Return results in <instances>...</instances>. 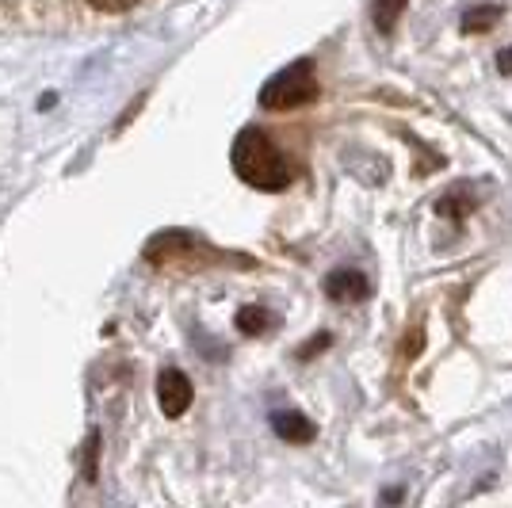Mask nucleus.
Returning <instances> with one entry per match:
<instances>
[{"label": "nucleus", "mask_w": 512, "mask_h": 508, "mask_svg": "<svg viewBox=\"0 0 512 508\" xmlns=\"http://www.w3.org/2000/svg\"><path fill=\"white\" fill-rule=\"evenodd\" d=\"M230 165H234L237 180L256 191H283L295 180V165L287 161V153L256 127H245L234 138Z\"/></svg>", "instance_id": "f257e3e1"}, {"label": "nucleus", "mask_w": 512, "mask_h": 508, "mask_svg": "<svg viewBox=\"0 0 512 508\" xmlns=\"http://www.w3.org/2000/svg\"><path fill=\"white\" fill-rule=\"evenodd\" d=\"M314 100H318V77H314V65L306 58L279 69L276 77L260 88V107L264 111H295V107L314 104Z\"/></svg>", "instance_id": "f03ea898"}, {"label": "nucleus", "mask_w": 512, "mask_h": 508, "mask_svg": "<svg viewBox=\"0 0 512 508\" xmlns=\"http://www.w3.org/2000/svg\"><path fill=\"white\" fill-rule=\"evenodd\" d=\"M157 402H161L165 417H184L192 405V379L180 367H165L157 375Z\"/></svg>", "instance_id": "7ed1b4c3"}, {"label": "nucleus", "mask_w": 512, "mask_h": 508, "mask_svg": "<svg viewBox=\"0 0 512 508\" xmlns=\"http://www.w3.org/2000/svg\"><path fill=\"white\" fill-rule=\"evenodd\" d=\"M325 295L333 302H363L371 295V279L363 276L360 268H337L325 276Z\"/></svg>", "instance_id": "20e7f679"}, {"label": "nucleus", "mask_w": 512, "mask_h": 508, "mask_svg": "<svg viewBox=\"0 0 512 508\" xmlns=\"http://www.w3.org/2000/svg\"><path fill=\"white\" fill-rule=\"evenodd\" d=\"M272 428H276L279 440H287V444H310L314 436H318V428L310 424V417H302L295 409H279L272 413Z\"/></svg>", "instance_id": "39448f33"}, {"label": "nucleus", "mask_w": 512, "mask_h": 508, "mask_svg": "<svg viewBox=\"0 0 512 508\" xmlns=\"http://www.w3.org/2000/svg\"><path fill=\"white\" fill-rule=\"evenodd\" d=\"M470 211H474V195H470L467 188H455L436 199V214H444V218H451V222H463Z\"/></svg>", "instance_id": "423d86ee"}, {"label": "nucleus", "mask_w": 512, "mask_h": 508, "mask_svg": "<svg viewBox=\"0 0 512 508\" xmlns=\"http://www.w3.org/2000/svg\"><path fill=\"white\" fill-rule=\"evenodd\" d=\"M237 329L245 333V337H264L272 325H276V318L264 310V306H245V310H237Z\"/></svg>", "instance_id": "0eeeda50"}, {"label": "nucleus", "mask_w": 512, "mask_h": 508, "mask_svg": "<svg viewBox=\"0 0 512 508\" xmlns=\"http://www.w3.org/2000/svg\"><path fill=\"white\" fill-rule=\"evenodd\" d=\"M406 8H409V0H371V20H375V27H379L383 35H390V31L398 27Z\"/></svg>", "instance_id": "6e6552de"}, {"label": "nucleus", "mask_w": 512, "mask_h": 508, "mask_svg": "<svg viewBox=\"0 0 512 508\" xmlns=\"http://www.w3.org/2000/svg\"><path fill=\"white\" fill-rule=\"evenodd\" d=\"M501 16H505V12H501L497 4H474V8L463 12V31H467V35H482V31H490Z\"/></svg>", "instance_id": "1a4fd4ad"}, {"label": "nucleus", "mask_w": 512, "mask_h": 508, "mask_svg": "<svg viewBox=\"0 0 512 508\" xmlns=\"http://www.w3.org/2000/svg\"><path fill=\"white\" fill-rule=\"evenodd\" d=\"M421 348H425V329H421V325H413V340H402V356H406V360H417V356H421Z\"/></svg>", "instance_id": "9d476101"}, {"label": "nucleus", "mask_w": 512, "mask_h": 508, "mask_svg": "<svg viewBox=\"0 0 512 508\" xmlns=\"http://www.w3.org/2000/svg\"><path fill=\"white\" fill-rule=\"evenodd\" d=\"M96 12H111V16H119V12H130L138 0H88Z\"/></svg>", "instance_id": "9b49d317"}, {"label": "nucleus", "mask_w": 512, "mask_h": 508, "mask_svg": "<svg viewBox=\"0 0 512 508\" xmlns=\"http://www.w3.org/2000/svg\"><path fill=\"white\" fill-rule=\"evenodd\" d=\"M325 344H329V333H321V337H314V340H310V344H306V348H302L299 356H302V360H310V356H314V352H318V348H325Z\"/></svg>", "instance_id": "f8f14e48"}, {"label": "nucleus", "mask_w": 512, "mask_h": 508, "mask_svg": "<svg viewBox=\"0 0 512 508\" xmlns=\"http://www.w3.org/2000/svg\"><path fill=\"white\" fill-rule=\"evenodd\" d=\"M497 69H501V73H512V46H509V50H501V58H497Z\"/></svg>", "instance_id": "ddd939ff"}]
</instances>
